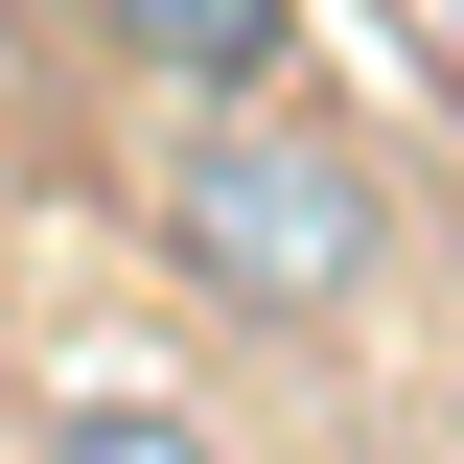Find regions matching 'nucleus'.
<instances>
[{"mask_svg":"<svg viewBox=\"0 0 464 464\" xmlns=\"http://www.w3.org/2000/svg\"><path fill=\"white\" fill-rule=\"evenodd\" d=\"M163 232H186V279H209L232 325H348V302H372V256H395L372 163H348L302 93H232L209 140L163 163Z\"/></svg>","mask_w":464,"mask_h":464,"instance_id":"nucleus-1","label":"nucleus"},{"mask_svg":"<svg viewBox=\"0 0 464 464\" xmlns=\"http://www.w3.org/2000/svg\"><path fill=\"white\" fill-rule=\"evenodd\" d=\"M93 24L140 70H186V93H256V70H279V0H93Z\"/></svg>","mask_w":464,"mask_h":464,"instance_id":"nucleus-2","label":"nucleus"},{"mask_svg":"<svg viewBox=\"0 0 464 464\" xmlns=\"http://www.w3.org/2000/svg\"><path fill=\"white\" fill-rule=\"evenodd\" d=\"M47 464H232V441H209V418H163V395H93Z\"/></svg>","mask_w":464,"mask_h":464,"instance_id":"nucleus-3","label":"nucleus"}]
</instances>
